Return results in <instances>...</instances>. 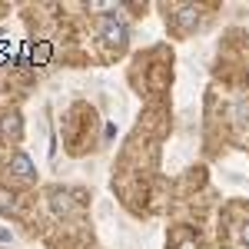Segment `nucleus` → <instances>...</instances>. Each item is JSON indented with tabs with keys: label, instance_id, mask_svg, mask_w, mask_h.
<instances>
[{
	"label": "nucleus",
	"instance_id": "nucleus-1",
	"mask_svg": "<svg viewBox=\"0 0 249 249\" xmlns=\"http://www.w3.org/2000/svg\"><path fill=\"white\" fill-rule=\"evenodd\" d=\"M107 40H110V43H123V40H126V27H123L120 20H107Z\"/></svg>",
	"mask_w": 249,
	"mask_h": 249
},
{
	"label": "nucleus",
	"instance_id": "nucleus-2",
	"mask_svg": "<svg viewBox=\"0 0 249 249\" xmlns=\"http://www.w3.org/2000/svg\"><path fill=\"white\" fill-rule=\"evenodd\" d=\"M14 170H17L20 176H27V179H34V166H30L27 156H17V160H14Z\"/></svg>",
	"mask_w": 249,
	"mask_h": 249
},
{
	"label": "nucleus",
	"instance_id": "nucleus-3",
	"mask_svg": "<svg viewBox=\"0 0 249 249\" xmlns=\"http://www.w3.org/2000/svg\"><path fill=\"white\" fill-rule=\"evenodd\" d=\"M0 130H3V133H20V116L17 113L3 116V120H0Z\"/></svg>",
	"mask_w": 249,
	"mask_h": 249
},
{
	"label": "nucleus",
	"instance_id": "nucleus-4",
	"mask_svg": "<svg viewBox=\"0 0 249 249\" xmlns=\"http://www.w3.org/2000/svg\"><path fill=\"white\" fill-rule=\"evenodd\" d=\"M14 206H17V203H14V196H10L7 190H0V213H10Z\"/></svg>",
	"mask_w": 249,
	"mask_h": 249
}]
</instances>
